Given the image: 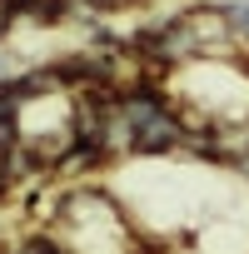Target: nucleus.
<instances>
[{"label": "nucleus", "mask_w": 249, "mask_h": 254, "mask_svg": "<svg viewBox=\"0 0 249 254\" xmlns=\"http://www.w3.org/2000/svg\"><path fill=\"white\" fill-rule=\"evenodd\" d=\"M10 30H15V10L5 5V0H0V45L10 40Z\"/></svg>", "instance_id": "obj_1"}, {"label": "nucleus", "mask_w": 249, "mask_h": 254, "mask_svg": "<svg viewBox=\"0 0 249 254\" xmlns=\"http://www.w3.org/2000/svg\"><path fill=\"white\" fill-rule=\"evenodd\" d=\"M10 75H20V65H15V55L0 45V80H10Z\"/></svg>", "instance_id": "obj_2"}, {"label": "nucleus", "mask_w": 249, "mask_h": 254, "mask_svg": "<svg viewBox=\"0 0 249 254\" xmlns=\"http://www.w3.org/2000/svg\"><path fill=\"white\" fill-rule=\"evenodd\" d=\"M140 5H145V0H140Z\"/></svg>", "instance_id": "obj_3"}]
</instances>
